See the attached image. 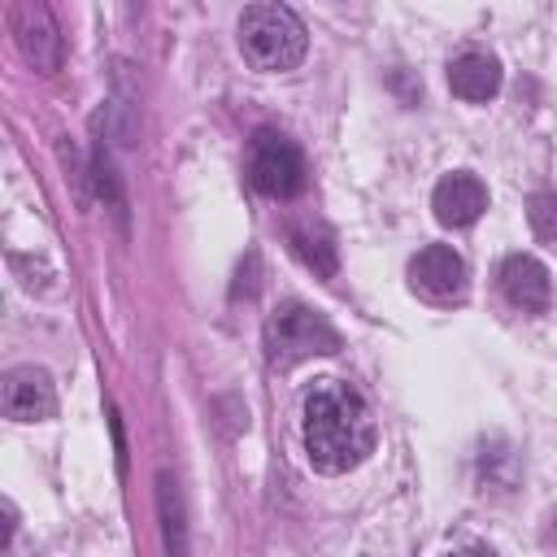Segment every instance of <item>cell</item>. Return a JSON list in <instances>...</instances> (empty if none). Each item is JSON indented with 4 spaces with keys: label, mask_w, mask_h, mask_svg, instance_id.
<instances>
[{
    "label": "cell",
    "mask_w": 557,
    "mask_h": 557,
    "mask_svg": "<svg viewBox=\"0 0 557 557\" xmlns=\"http://www.w3.org/2000/svg\"><path fill=\"white\" fill-rule=\"evenodd\" d=\"M300 440L318 474H344L374 453L366 396L344 379H318L300 400Z\"/></svg>",
    "instance_id": "1"
},
{
    "label": "cell",
    "mask_w": 557,
    "mask_h": 557,
    "mask_svg": "<svg viewBox=\"0 0 557 557\" xmlns=\"http://www.w3.org/2000/svg\"><path fill=\"white\" fill-rule=\"evenodd\" d=\"M248 178L270 200H292L305 187V157L300 148L278 131H257L248 152Z\"/></svg>",
    "instance_id": "4"
},
{
    "label": "cell",
    "mask_w": 557,
    "mask_h": 557,
    "mask_svg": "<svg viewBox=\"0 0 557 557\" xmlns=\"http://www.w3.org/2000/svg\"><path fill=\"white\" fill-rule=\"evenodd\" d=\"M335 348H339V331L318 309H309L300 300L278 305L265 322V352H270V366H278V370H292L296 361L335 352Z\"/></svg>",
    "instance_id": "3"
},
{
    "label": "cell",
    "mask_w": 557,
    "mask_h": 557,
    "mask_svg": "<svg viewBox=\"0 0 557 557\" xmlns=\"http://www.w3.org/2000/svg\"><path fill=\"white\" fill-rule=\"evenodd\" d=\"M431 209H435V218L444 226H470L487 209V187L474 174H466V170L444 174L435 183V191H431Z\"/></svg>",
    "instance_id": "8"
},
{
    "label": "cell",
    "mask_w": 557,
    "mask_h": 557,
    "mask_svg": "<svg viewBox=\"0 0 557 557\" xmlns=\"http://www.w3.org/2000/svg\"><path fill=\"white\" fill-rule=\"evenodd\" d=\"M448 87L461 100H492L500 91V65L487 52H461L448 65Z\"/></svg>",
    "instance_id": "10"
},
{
    "label": "cell",
    "mask_w": 557,
    "mask_h": 557,
    "mask_svg": "<svg viewBox=\"0 0 557 557\" xmlns=\"http://www.w3.org/2000/svg\"><path fill=\"white\" fill-rule=\"evenodd\" d=\"M0 405H4V418L13 422H44L57 413V392H52V379L35 366H17L4 374V387H0Z\"/></svg>",
    "instance_id": "7"
},
{
    "label": "cell",
    "mask_w": 557,
    "mask_h": 557,
    "mask_svg": "<svg viewBox=\"0 0 557 557\" xmlns=\"http://www.w3.org/2000/svg\"><path fill=\"white\" fill-rule=\"evenodd\" d=\"M409 283H413V292H422L426 300H440V305L461 300V296H466V261H461L453 248H444V244H426V248L409 261Z\"/></svg>",
    "instance_id": "5"
},
{
    "label": "cell",
    "mask_w": 557,
    "mask_h": 557,
    "mask_svg": "<svg viewBox=\"0 0 557 557\" xmlns=\"http://www.w3.org/2000/svg\"><path fill=\"white\" fill-rule=\"evenodd\" d=\"M305 22L287 4H248L239 13V52L252 70H292L305 57Z\"/></svg>",
    "instance_id": "2"
},
{
    "label": "cell",
    "mask_w": 557,
    "mask_h": 557,
    "mask_svg": "<svg viewBox=\"0 0 557 557\" xmlns=\"http://www.w3.org/2000/svg\"><path fill=\"white\" fill-rule=\"evenodd\" d=\"M448 557H496V553H487V548H457V553H448Z\"/></svg>",
    "instance_id": "14"
},
{
    "label": "cell",
    "mask_w": 557,
    "mask_h": 557,
    "mask_svg": "<svg viewBox=\"0 0 557 557\" xmlns=\"http://www.w3.org/2000/svg\"><path fill=\"white\" fill-rule=\"evenodd\" d=\"M527 218H531V231L540 239H557V191H540L527 200Z\"/></svg>",
    "instance_id": "13"
},
{
    "label": "cell",
    "mask_w": 557,
    "mask_h": 557,
    "mask_svg": "<svg viewBox=\"0 0 557 557\" xmlns=\"http://www.w3.org/2000/svg\"><path fill=\"white\" fill-rule=\"evenodd\" d=\"M500 292L522 313H544L553 305V274L531 252H509L500 265Z\"/></svg>",
    "instance_id": "6"
},
{
    "label": "cell",
    "mask_w": 557,
    "mask_h": 557,
    "mask_svg": "<svg viewBox=\"0 0 557 557\" xmlns=\"http://www.w3.org/2000/svg\"><path fill=\"white\" fill-rule=\"evenodd\" d=\"M292 252L322 278L335 274V244L326 231H309V226H292Z\"/></svg>",
    "instance_id": "12"
},
{
    "label": "cell",
    "mask_w": 557,
    "mask_h": 557,
    "mask_svg": "<svg viewBox=\"0 0 557 557\" xmlns=\"http://www.w3.org/2000/svg\"><path fill=\"white\" fill-rule=\"evenodd\" d=\"M13 26H17V44L35 61V70H44V74L57 70V61H61V35H57L48 9L44 4H22L13 13Z\"/></svg>",
    "instance_id": "9"
},
{
    "label": "cell",
    "mask_w": 557,
    "mask_h": 557,
    "mask_svg": "<svg viewBox=\"0 0 557 557\" xmlns=\"http://www.w3.org/2000/svg\"><path fill=\"white\" fill-rule=\"evenodd\" d=\"M157 509H161L165 553H170V557H187V527H183V500H178V483L170 479V470H161V474H157Z\"/></svg>",
    "instance_id": "11"
}]
</instances>
